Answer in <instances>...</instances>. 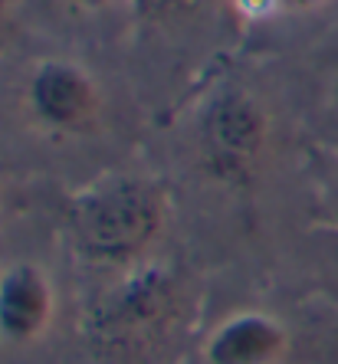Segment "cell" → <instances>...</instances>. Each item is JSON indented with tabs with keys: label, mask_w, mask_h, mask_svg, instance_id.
Segmentation results:
<instances>
[{
	"label": "cell",
	"mask_w": 338,
	"mask_h": 364,
	"mask_svg": "<svg viewBox=\"0 0 338 364\" xmlns=\"http://www.w3.org/2000/svg\"><path fill=\"white\" fill-rule=\"evenodd\" d=\"M7 20H10V0H0V43H4V33H7Z\"/></svg>",
	"instance_id": "obj_10"
},
{
	"label": "cell",
	"mask_w": 338,
	"mask_h": 364,
	"mask_svg": "<svg viewBox=\"0 0 338 364\" xmlns=\"http://www.w3.org/2000/svg\"><path fill=\"white\" fill-rule=\"evenodd\" d=\"M191 315V286L174 266L142 263L122 272L83 309V341L99 358L135 364L181 335Z\"/></svg>",
	"instance_id": "obj_1"
},
{
	"label": "cell",
	"mask_w": 338,
	"mask_h": 364,
	"mask_svg": "<svg viewBox=\"0 0 338 364\" xmlns=\"http://www.w3.org/2000/svg\"><path fill=\"white\" fill-rule=\"evenodd\" d=\"M322 0H273V10H309Z\"/></svg>",
	"instance_id": "obj_9"
},
{
	"label": "cell",
	"mask_w": 338,
	"mask_h": 364,
	"mask_svg": "<svg viewBox=\"0 0 338 364\" xmlns=\"http://www.w3.org/2000/svg\"><path fill=\"white\" fill-rule=\"evenodd\" d=\"M240 7V14H246V17H260V14H266V10H273V0H233Z\"/></svg>",
	"instance_id": "obj_8"
},
{
	"label": "cell",
	"mask_w": 338,
	"mask_h": 364,
	"mask_svg": "<svg viewBox=\"0 0 338 364\" xmlns=\"http://www.w3.org/2000/svg\"><path fill=\"white\" fill-rule=\"evenodd\" d=\"M26 102L33 119L53 132H85L95 125L102 109L95 79L69 60L36 63L26 85Z\"/></svg>",
	"instance_id": "obj_4"
},
{
	"label": "cell",
	"mask_w": 338,
	"mask_h": 364,
	"mask_svg": "<svg viewBox=\"0 0 338 364\" xmlns=\"http://www.w3.org/2000/svg\"><path fill=\"white\" fill-rule=\"evenodd\" d=\"M289 355V331L276 315L233 312L204 341L207 364H282Z\"/></svg>",
	"instance_id": "obj_6"
},
{
	"label": "cell",
	"mask_w": 338,
	"mask_h": 364,
	"mask_svg": "<svg viewBox=\"0 0 338 364\" xmlns=\"http://www.w3.org/2000/svg\"><path fill=\"white\" fill-rule=\"evenodd\" d=\"M144 17L161 20V17H181V14H194L207 0H135Z\"/></svg>",
	"instance_id": "obj_7"
},
{
	"label": "cell",
	"mask_w": 338,
	"mask_h": 364,
	"mask_svg": "<svg viewBox=\"0 0 338 364\" xmlns=\"http://www.w3.org/2000/svg\"><path fill=\"white\" fill-rule=\"evenodd\" d=\"M69 4H76V7H83V10H99V7H105L109 0H69Z\"/></svg>",
	"instance_id": "obj_11"
},
{
	"label": "cell",
	"mask_w": 338,
	"mask_h": 364,
	"mask_svg": "<svg viewBox=\"0 0 338 364\" xmlns=\"http://www.w3.org/2000/svg\"><path fill=\"white\" fill-rule=\"evenodd\" d=\"M168 220L164 187L142 174H102L73 191L63 207V227L85 263L132 266L138 263Z\"/></svg>",
	"instance_id": "obj_2"
},
{
	"label": "cell",
	"mask_w": 338,
	"mask_h": 364,
	"mask_svg": "<svg viewBox=\"0 0 338 364\" xmlns=\"http://www.w3.org/2000/svg\"><path fill=\"white\" fill-rule=\"evenodd\" d=\"M56 292L36 263H10L0 269V341L30 345L53 325Z\"/></svg>",
	"instance_id": "obj_5"
},
{
	"label": "cell",
	"mask_w": 338,
	"mask_h": 364,
	"mask_svg": "<svg viewBox=\"0 0 338 364\" xmlns=\"http://www.w3.org/2000/svg\"><path fill=\"white\" fill-rule=\"evenodd\" d=\"M197 138L204 168L217 181L243 184L263 161L270 119L253 95H246L243 89H223L207 102Z\"/></svg>",
	"instance_id": "obj_3"
}]
</instances>
